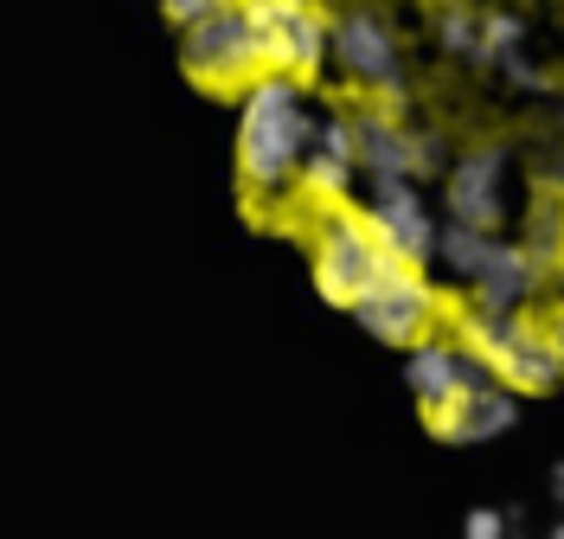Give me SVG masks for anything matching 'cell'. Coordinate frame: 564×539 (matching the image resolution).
Returning a JSON list of instances; mask_svg holds the SVG:
<instances>
[{
  "label": "cell",
  "instance_id": "6da1fadb",
  "mask_svg": "<svg viewBox=\"0 0 564 539\" xmlns=\"http://www.w3.org/2000/svg\"><path fill=\"white\" fill-rule=\"evenodd\" d=\"M315 109H308V84L302 77H276L263 72L250 90H238V186L245 200H282L302 161L315 148Z\"/></svg>",
  "mask_w": 564,
  "mask_h": 539
},
{
  "label": "cell",
  "instance_id": "7a4b0ae2",
  "mask_svg": "<svg viewBox=\"0 0 564 539\" xmlns=\"http://www.w3.org/2000/svg\"><path fill=\"white\" fill-rule=\"evenodd\" d=\"M456 341L488 366L500 386L513 392H558L564 386V354L552 341V327L532 322L527 309L520 315H494V309H462L456 315Z\"/></svg>",
  "mask_w": 564,
  "mask_h": 539
},
{
  "label": "cell",
  "instance_id": "3957f363",
  "mask_svg": "<svg viewBox=\"0 0 564 539\" xmlns=\"http://www.w3.org/2000/svg\"><path fill=\"white\" fill-rule=\"evenodd\" d=\"M334 65L347 84L366 90V104L411 109V72H404V39L379 7H347L334 13Z\"/></svg>",
  "mask_w": 564,
  "mask_h": 539
},
{
  "label": "cell",
  "instance_id": "277c9868",
  "mask_svg": "<svg viewBox=\"0 0 564 539\" xmlns=\"http://www.w3.org/2000/svg\"><path fill=\"white\" fill-rule=\"evenodd\" d=\"M391 263H404V257L386 251V238L372 231V218L352 213V206H327L315 218V289L321 302H334V309H352L366 289L386 277Z\"/></svg>",
  "mask_w": 564,
  "mask_h": 539
},
{
  "label": "cell",
  "instance_id": "5b68a950",
  "mask_svg": "<svg viewBox=\"0 0 564 539\" xmlns=\"http://www.w3.org/2000/svg\"><path fill=\"white\" fill-rule=\"evenodd\" d=\"M352 142H359V174L366 180H423V174H449L443 136L423 129L411 116H398L386 104H359L352 109Z\"/></svg>",
  "mask_w": 564,
  "mask_h": 539
},
{
  "label": "cell",
  "instance_id": "8992f818",
  "mask_svg": "<svg viewBox=\"0 0 564 539\" xmlns=\"http://www.w3.org/2000/svg\"><path fill=\"white\" fill-rule=\"evenodd\" d=\"M352 322L386 347H417L443 322V289L430 283L417 263H391L386 277L352 302Z\"/></svg>",
  "mask_w": 564,
  "mask_h": 539
},
{
  "label": "cell",
  "instance_id": "52a82bcc",
  "mask_svg": "<svg viewBox=\"0 0 564 539\" xmlns=\"http://www.w3.org/2000/svg\"><path fill=\"white\" fill-rule=\"evenodd\" d=\"M257 45H263V72L276 77H321L334 65V20L321 7H289V0H245Z\"/></svg>",
  "mask_w": 564,
  "mask_h": 539
},
{
  "label": "cell",
  "instance_id": "ba28073f",
  "mask_svg": "<svg viewBox=\"0 0 564 539\" xmlns=\"http://www.w3.org/2000/svg\"><path fill=\"white\" fill-rule=\"evenodd\" d=\"M180 65L206 90H250L263 77V45H257L250 13L231 7V13H212L199 26H186L180 33Z\"/></svg>",
  "mask_w": 564,
  "mask_h": 539
},
{
  "label": "cell",
  "instance_id": "9c48e42d",
  "mask_svg": "<svg viewBox=\"0 0 564 539\" xmlns=\"http://www.w3.org/2000/svg\"><path fill=\"white\" fill-rule=\"evenodd\" d=\"M507 174H513V154L507 142H481L449 161L443 174V213L456 225H481V231H500L507 218Z\"/></svg>",
  "mask_w": 564,
  "mask_h": 539
},
{
  "label": "cell",
  "instance_id": "30bf717a",
  "mask_svg": "<svg viewBox=\"0 0 564 539\" xmlns=\"http://www.w3.org/2000/svg\"><path fill=\"white\" fill-rule=\"evenodd\" d=\"M366 218H372V231L386 238L391 257H404V263H436V238H443V225L430 213V200L417 193V180H372V193H366Z\"/></svg>",
  "mask_w": 564,
  "mask_h": 539
},
{
  "label": "cell",
  "instance_id": "8fae6325",
  "mask_svg": "<svg viewBox=\"0 0 564 539\" xmlns=\"http://www.w3.org/2000/svg\"><path fill=\"white\" fill-rule=\"evenodd\" d=\"M475 379H488V366L468 354L456 334H449V341H443V334H430V341H417V347H404V386H411V398H417L423 418L449 411Z\"/></svg>",
  "mask_w": 564,
  "mask_h": 539
},
{
  "label": "cell",
  "instance_id": "7c38bea8",
  "mask_svg": "<svg viewBox=\"0 0 564 539\" xmlns=\"http://www.w3.org/2000/svg\"><path fill=\"white\" fill-rule=\"evenodd\" d=\"M436 443H456V450H475V443H494V436H507L520 424V392L513 386H500V379H475L468 392L449 405V411H436V418H423Z\"/></svg>",
  "mask_w": 564,
  "mask_h": 539
},
{
  "label": "cell",
  "instance_id": "4fadbf2b",
  "mask_svg": "<svg viewBox=\"0 0 564 539\" xmlns=\"http://www.w3.org/2000/svg\"><path fill=\"white\" fill-rule=\"evenodd\" d=\"M352 174H359V142H352V116H327L315 129V148L302 161V193L315 200L321 213L327 206H347Z\"/></svg>",
  "mask_w": 564,
  "mask_h": 539
},
{
  "label": "cell",
  "instance_id": "5bb4252c",
  "mask_svg": "<svg viewBox=\"0 0 564 539\" xmlns=\"http://www.w3.org/2000/svg\"><path fill=\"white\" fill-rule=\"evenodd\" d=\"M539 283H545V270L527 257V245L520 238H500V251H494V263L475 277V309H494V315H520L532 295H539Z\"/></svg>",
  "mask_w": 564,
  "mask_h": 539
},
{
  "label": "cell",
  "instance_id": "9a60e30c",
  "mask_svg": "<svg viewBox=\"0 0 564 539\" xmlns=\"http://www.w3.org/2000/svg\"><path fill=\"white\" fill-rule=\"evenodd\" d=\"M494 251H500V231H481V225H456V218H443L436 263H443L456 283H475V277L494 263Z\"/></svg>",
  "mask_w": 564,
  "mask_h": 539
},
{
  "label": "cell",
  "instance_id": "2e32d148",
  "mask_svg": "<svg viewBox=\"0 0 564 539\" xmlns=\"http://www.w3.org/2000/svg\"><path fill=\"white\" fill-rule=\"evenodd\" d=\"M520 245H527V257L545 270V277H558V270H564V200H558V193H539V200L527 206Z\"/></svg>",
  "mask_w": 564,
  "mask_h": 539
},
{
  "label": "cell",
  "instance_id": "e0dca14e",
  "mask_svg": "<svg viewBox=\"0 0 564 539\" xmlns=\"http://www.w3.org/2000/svg\"><path fill=\"white\" fill-rule=\"evenodd\" d=\"M436 45H443L449 58H462V65H481V58H488V52H481V13L462 7V0H449V7L436 13Z\"/></svg>",
  "mask_w": 564,
  "mask_h": 539
},
{
  "label": "cell",
  "instance_id": "ac0fdd59",
  "mask_svg": "<svg viewBox=\"0 0 564 539\" xmlns=\"http://www.w3.org/2000/svg\"><path fill=\"white\" fill-rule=\"evenodd\" d=\"M520 45H527V20L520 13H481V65H507V58H520Z\"/></svg>",
  "mask_w": 564,
  "mask_h": 539
},
{
  "label": "cell",
  "instance_id": "d6986e66",
  "mask_svg": "<svg viewBox=\"0 0 564 539\" xmlns=\"http://www.w3.org/2000/svg\"><path fill=\"white\" fill-rule=\"evenodd\" d=\"M231 7H245V0H161V13L174 20L180 33L199 26V20H212V13H231Z\"/></svg>",
  "mask_w": 564,
  "mask_h": 539
},
{
  "label": "cell",
  "instance_id": "ffe728a7",
  "mask_svg": "<svg viewBox=\"0 0 564 539\" xmlns=\"http://www.w3.org/2000/svg\"><path fill=\"white\" fill-rule=\"evenodd\" d=\"M539 193H558L564 200V136L539 154Z\"/></svg>",
  "mask_w": 564,
  "mask_h": 539
},
{
  "label": "cell",
  "instance_id": "44dd1931",
  "mask_svg": "<svg viewBox=\"0 0 564 539\" xmlns=\"http://www.w3.org/2000/svg\"><path fill=\"white\" fill-rule=\"evenodd\" d=\"M462 539H507V514H500V507H475L468 527H462Z\"/></svg>",
  "mask_w": 564,
  "mask_h": 539
},
{
  "label": "cell",
  "instance_id": "7402d4cb",
  "mask_svg": "<svg viewBox=\"0 0 564 539\" xmlns=\"http://www.w3.org/2000/svg\"><path fill=\"white\" fill-rule=\"evenodd\" d=\"M545 327H552V341H558V354H564V302L552 309V322H545Z\"/></svg>",
  "mask_w": 564,
  "mask_h": 539
},
{
  "label": "cell",
  "instance_id": "603a6c76",
  "mask_svg": "<svg viewBox=\"0 0 564 539\" xmlns=\"http://www.w3.org/2000/svg\"><path fill=\"white\" fill-rule=\"evenodd\" d=\"M552 495H558V507H564V463L552 468Z\"/></svg>",
  "mask_w": 564,
  "mask_h": 539
},
{
  "label": "cell",
  "instance_id": "cb8c5ba5",
  "mask_svg": "<svg viewBox=\"0 0 564 539\" xmlns=\"http://www.w3.org/2000/svg\"><path fill=\"white\" fill-rule=\"evenodd\" d=\"M552 539H564V520H558V527H552Z\"/></svg>",
  "mask_w": 564,
  "mask_h": 539
},
{
  "label": "cell",
  "instance_id": "d4e9b609",
  "mask_svg": "<svg viewBox=\"0 0 564 539\" xmlns=\"http://www.w3.org/2000/svg\"><path fill=\"white\" fill-rule=\"evenodd\" d=\"M289 7H315V0H289Z\"/></svg>",
  "mask_w": 564,
  "mask_h": 539
}]
</instances>
